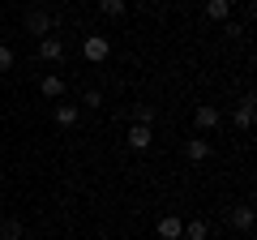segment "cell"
<instances>
[{"label":"cell","mask_w":257,"mask_h":240,"mask_svg":"<svg viewBox=\"0 0 257 240\" xmlns=\"http://www.w3.org/2000/svg\"><path fill=\"white\" fill-rule=\"evenodd\" d=\"M82 56L90 60V65H103L111 56V43H107V35H86L82 39Z\"/></svg>","instance_id":"1"},{"label":"cell","mask_w":257,"mask_h":240,"mask_svg":"<svg viewBox=\"0 0 257 240\" xmlns=\"http://www.w3.org/2000/svg\"><path fill=\"white\" fill-rule=\"evenodd\" d=\"M193 125H197V133H214L223 125V116H219L214 103H197V107H193Z\"/></svg>","instance_id":"2"},{"label":"cell","mask_w":257,"mask_h":240,"mask_svg":"<svg viewBox=\"0 0 257 240\" xmlns=\"http://www.w3.org/2000/svg\"><path fill=\"white\" fill-rule=\"evenodd\" d=\"M52 26H56V18L47 9H26V35L43 39V35H52Z\"/></svg>","instance_id":"3"},{"label":"cell","mask_w":257,"mask_h":240,"mask_svg":"<svg viewBox=\"0 0 257 240\" xmlns=\"http://www.w3.org/2000/svg\"><path fill=\"white\" fill-rule=\"evenodd\" d=\"M52 120H56V129H73V125H77V120H82V107H77V103H56V107H52Z\"/></svg>","instance_id":"4"},{"label":"cell","mask_w":257,"mask_h":240,"mask_svg":"<svg viewBox=\"0 0 257 240\" xmlns=\"http://www.w3.org/2000/svg\"><path fill=\"white\" fill-rule=\"evenodd\" d=\"M39 60H47V65L64 60V39H56V35H43V39H39Z\"/></svg>","instance_id":"5"},{"label":"cell","mask_w":257,"mask_h":240,"mask_svg":"<svg viewBox=\"0 0 257 240\" xmlns=\"http://www.w3.org/2000/svg\"><path fill=\"white\" fill-rule=\"evenodd\" d=\"M150 142H155V133H150V125H128V150H150Z\"/></svg>","instance_id":"6"},{"label":"cell","mask_w":257,"mask_h":240,"mask_svg":"<svg viewBox=\"0 0 257 240\" xmlns=\"http://www.w3.org/2000/svg\"><path fill=\"white\" fill-rule=\"evenodd\" d=\"M253 94H244V99H240V107H236V116H231V125H236V129L240 133H248V129H253Z\"/></svg>","instance_id":"7"},{"label":"cell","mask_w":257,"mask_h":240,"mask_svg":"<svg viewBox=\"0 0 257 240\" xmlns=\"http://www.w3.org/2000/svg\"><path fill=\"white\" fill-rule=\"evenodd\" d=\"M184 159H189V163H206V159H210V142L206 138H189L184 142Z\"/></svg>","instance_id":"8"},{"label":"cell","mask_w":257,"mask_h":240,"mask_svg":"<svg viewBox=\"0 0 257 240\" xmlns=\"http://www.w3.org/2000/svg\"><path fill=\"white\" fill-rule=\"evenodd\" d=\"M227 223L236 231H253V206H231L227 210Z\"/></svg>","instance_id":"9"},{"label":"cell","mask_w":257,"mask_h":240,"mask_svg":"<svg viewBox=\"0 0 257 240\" xmlns=\"http://www.w3.org/2000/svg\"><path fill=\"white\" fill-rule=\"evenodd\" d=\"M39 94H43V99H64V77L60 73H47L43 82H39Z\"/></svg>","instance_id":"10"},{"label":"cell","mask_w":257,"mask_h":240,"mask_svg":"<svg viewBox=\"0 0 257 240\" xmlns=\"http://www.w3.org/2000/svg\"><path fill=\"white\" fill-rule=\"evenodd\" d=\"M159 236H163V240H180V231H184V223L180 219H176V214H163V219H159Z\"/></svg>","instance_id":"11"},{"label":"cell","mask_w":257,"mask_h":240,"mask_svg":"<svg viewBox=\"0 0 257 240\" xmlns=\"http://www.w3.org/2000/svg\"><path fill=\"white\" fill-rule=\"evenodd\" d=\"M206 18L210 22H231V0H206Z\"/></svg>","instance_id":"12"},{"label":"cell","mask_w":257,"mask_h":240,"mask_svg":"<svg viewBox=\"0 0 257 240\" xmlns=\"http://www.w3.org/2000/svg\"><path fill=\"white\" fill-rule=\"evenodd\" d=\"M22 236H26V223L22 219H5L0 223V240H22Z\"/></svg>","instance_id":"13"},{"label":"cell","mask_w":257,"mask_h":240,"mask_svg":"<svg viewBox=\"0 0 257 240\" xmlns=\"http://www.w3.org/2000/svg\"><path fill=\"white\" fill-rule=\"evenodd\" d=\"M206 236H210L206 219H193V223H184V231H180V240H206Z\"/></svg>","instance_id":"14"},{"label":"cell","mask_w":257,"mask_h":240,"mask_svg":"<svg viewBox=\"0 0 257 240\" xmlns=\"http://www.w3.org/2000/svg\"><path fill=\"white\" fill-rule=\"evenodd\" d=\"M124 9H128L124 0H99V13H103V18H124Z\"/></svg>","instance_id":"15"},{"label":"cell","mask_w":257,"mask_h":240,"mask_svg":"<svg viewBox=\"0 0 257 240\" xmlns=\"http://www.w3.org/2000/svg\"><path fill=\"white\" fill-rule=\"evenodd\" d=\"M155 120V107L150 103H133V125H150Z\"/></svg>","instance_id":"16"},{"label":"cell","mask_w":257,"mask_h":240,"mask_svg":"<svg viewBox=\"0 0 257 240\" xmlns=\"http://www.w3.org/2000/svg\"><path fill=\"white\" fill-rule=\"evenodd\" d=\"M13 60H18V56H13V47H9V43H0V73H9Z\"/></svg>","instance_id":"17"},{"label":"cell","mask_w":257,"mask_h":240,"mask_svg":"<svg viewBox=\"0 0 257 240\" xmlns=\"http://www.w3.org/2000/svg\"><path fill=\"white\" fill-rule=\"evenodd\" d=\"M82 107L99 111V107H103V90H86V94H82Z\"/></svg>","instance_id":"18"},{"label":"cell","mask_w":257,"mask_h":240,"mask_svg":"<svg viewBox=\"0 0 257 240\" xmlns=\"http://www.w3.org/2000/svg\"><path fill=\"white\" fill-rule=\"evenodd\" d=\"M124 5H138V0H124Z\"/></svg>","instance_id":"19"}]
</instances>
